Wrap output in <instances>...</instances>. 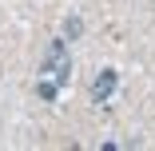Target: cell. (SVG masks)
I'll list each match as a JSON object with an SVG mask.
<instances>
[{"mask_svg": "<svg viewBox=\"0 0 155 151\" xmlns=\"http://www.w3.org/2000/svg\"><path fill=\"white\" fill-rule=\"evenodd\" d=\"M80 36H84V20H80V16H68V20H64V40L72 44V40H80Z\"/></svg>", "mask_w": 155, "mask_h": 151, "instance_id": "cell-4", "label": "cell"}, {"mask_svg": "<svg viewBox=\"0 0 155 151\" xmlns=\"http://www.w3.org/2000/svg\"><path fill=\"white\" fill-rule=\"evenodd\" d=\"M60 87H64V84H60V80H52V76H36V96L44 100V103H56V96H60Z\"/></svg>", "mask_w": 155, "mask_h": 151, "instance_id": "cell-3", "label": "cell"}, {"mask_svg": "<svg viewBox=\"0 0 155 151\" xmlns=\"http://www.w3.org/2000/svg\"><path fill=\"white\" fill-rule=\"evenodd\" d=\"M115 84H119V72L115 68H104L96 80H91V100H96V103H107L111 92H115Z\"/></svg>", "mask_w": 155, "mask_h": 151, "instance_id": "cell-2", "label": "cell"}, {"mask_svg": "<svg viewBox=\"0 0 155 151\" xmlns=\"http://www.w3.org/2000/svg\"><path fill=\"white\" fill-rule=\"evenodd\" d=\"M44 76H52V80H60V84H72V60H68V44L64 40H52V48H48V60H44V68H40Z\"/></svg>", "mask_w": 155, "mask_h": 151, "instance_id": "cell-1", "label": "cell"}]
</instances>
